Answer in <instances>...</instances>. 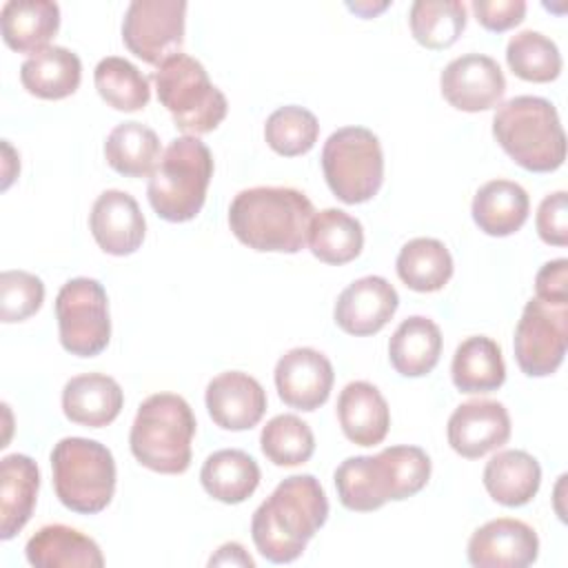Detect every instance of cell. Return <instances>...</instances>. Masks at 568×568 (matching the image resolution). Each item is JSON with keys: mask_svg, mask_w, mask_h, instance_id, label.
Segmentation results:
<instances>
[{"mask_svg": "<svg viewBox=\"0 0 568 568\" xmlns=\"http://www.w3.org/2000/svg\"><path fill=\"white\" fill-rule=\"evenodd\" d=\"M328 499L313 475H291L255 508L251 537L260 555L273 564L295 561L326 524Z\"/></svg>", "mask_w": 568, "mask_h": 568, "instance_id": "cell-1", "label": "cell"}, {"mask_svg": "<svg viewBox=\"0 0 568 568\" xmlns=\"http://www.w3.org/2000/svg\"><path fill=\"white\" fill-rule=\"evenodd\" d=\"M313 202L291 186H253L229 206L233 235L253 251L297 253L308 242Z\"/></svg>", "mask_w": 568, "mask_h": 568, "instance_id": "cell-2", "label": "cell"}, {"mask_svg": "<svg viewBox=\"0 0 568 568\" xmlns=\"http://www.w3.org/2000/svg\"><path fill=\"white\" fill-rule=\"evenodd\" d=\"M430 477V457L419 446H388L377 455L346 457L335 468V488L344 508L371 513L386 501L417 495Z\"/></svg>", "mask_w": 568, "mask_h": 568, "instance_id": "cell-3", "label": "cell"}, {"mask_svg": "<svg viewBox=\"0 0 568 568\" xmlns=\"http://www.w3.org/2000/svg\"><path fill=\"white\" fill-rule=\"evenodd\" d=\"M493 135L499 146L526 171L548 173L566 160V135L550 100L515 95L493 115Z\"/></svg>", "mask_w": 568, "mask_h": 568, "instance_id": "cell-4", "label": "cell"}, {"mask_svg": "<svg viewBox=\"0 0 568 568\" xmlns=\"http://www.w3.org/2000/svg\"><path fill=\"white\" fill-rule=\"evenodd\" d=\"M195 415L175 393L149 395L133 419L129 444L133 457L149 470L180 475L191 466Z\"/></svg>", "mask_w": 568, "mask_h": 568, "instance_id": "cell-5", "label": "cell"}, {"mask_svg": "<svg viewBox=\"0 0 568 568\" xmlns=\"http://www.w3.org/2000/svg\"><path fill=\"white\" fill-rule=\"evenodd\" d=\"M213 178V155L195 135H180L160 155L149 175L146 195L153 211L166 222L193 220L206 200Z\"/></svg>", "mask_w": 568, "mask_h": 568, "instance_id": "cell-6", "label": "cell"}, {"mask_svg": "<svg viewBox=\"0 0 568 568\" xmlns=\"http://www.w3.org/2000/svg\"><path fill=\"white\" fill-rule=\"evenodd\" d=\"M53 488L62 506L80 515L104 510L115 493L111 450L87 437H64L51 450Z\"/></svg>", "mask_w": 568, "mask_h": 568, "instance_id": "cell-7", "label": "cell"}, {"mask_svg": "<svg viewBox=\"0 0 568 568\" xmlns=\"http://www.w3.org/2000/svg\"><path fill=\"white\" fill-rule=\"evenodd\" d=\"M160 104L184 135H202L226 118V95L209 80L204 64L186 53L166 58L153 73Z\"/></svg>", "mask_w": 568, "mask_h": 568, "instance_id": "cell-8", "label": "cell"}, {"mask_svg": "<svg viewBox=\"0 0 568 568\" xmlns=\"http://www.w3.org/2000/svg\"><path fill=\"white\" fill-rule=\"evenodd\" d=\"M322 171L328 189L344 204H362L377 195L384 182V153L366 126H342L322 149Z\"/></svg>", "mask_w": 568, "mask_h": 568, "instance_id": "cell-9", "label": "cell"}, {"mask_svg": "<svg viewBox=\"0 0 568 568\" xmlns=\"http://www.w3.org/2000/svg\"><path fill=\"white\" fill-rule=\"evenodd\" d=\"M60 344L78 357L100 355L111 337L109 300L104 286L93 277H73L55 297Z\"/></svg>", "mask_w": 568, "mask_h": 568, "instance_id": "cell-10", "label": "cell"}, {"mask_svg": "<svg viewBox=\"0 0 568 568\" xmlns=\"http://www.w3.org/2000/svg\"><path fill=\"white\" fill-rule=\"evenodd\" d=\"M568 304L555 306L532 297L515 326V359L528 377L552 375L566 355Z\"/></svg>", "mask_w": 568, "mask_h": 568, "instance_id": "cell-11", "label": "cell"}, {"mask_svg": "<svg viewBox=\"0 0 568 568\" xmlns=\"http://www.w3.org/2000/svg\"><path fill=\"white\" fill-rule=\"evenodd\" d=\"M184 16V0H133L124 11L122 40L142 62L160 67L182 49Z\"/></svg>", "mask_w": 568, "mask_h": 568, "instance_id": "cell-12", "label": "cell"}, {"mask_svg": "<svg viewBox=\"0 0 568 568\" xmlns=\"http://www.w3.org/2000/svg\"><path fill=\"white\" fill-rule=\"evenodd\" d=\"M439 87L450 106L477 113L493 109L504 98L506 78L490 55L466 53L444 67Z\"/></svg>", "mask_w": 568, "mask_h": 568, "instance_id": "cell-13", "label": "cell"}, {"mask_svg": "<svg viewBox=\"0 0 568 568\" xmlns=\"http://www.w3.org/2000/svg\"><path fill=\"white\" fill-rule=\"evenodd\" d=\"M333 364L315 348L297 346L275 364V388L280 399L297 410L320 408L333 388Z\"/></svg>", "mask_w": 568, "mask_h": 568, "instance_id": "cell-14", "label": "cell"}, {"mask_svg": "<svg viewBox=\"0 0 568 568\" xmlns=\"http://www.w3.org/2000/svg\"><path fill=\"white\" fill-rule=\"evenodd\" d=\"M466 552L475 568H524L535 564L539 537L526 521L499 517L470 535Z\"/></svg>", "mask_w": 568, "mask_h": 568, "instance_id": "cell-15", "label": "cell"}, {"mask_svg": "<svg viewBox=\"0 0 568 568\" xmlns=\"http://www.w3.org/2000/svg\"><path fill=\"white\" fill-rule=\"evenodd\" d=\"M510 437V415L497 399H470L448 417V444L466 457L477 459L504 446Z\"/></svg>", "mask_w": 568, "mask_h": 568, "instance_id": "cell-16", "label": "cell"}, {"mask_svg": "<svg viewBox=\"0 0 568 568\" xmlns=\"http://www.w3.org/2000/svg\"><path fill=\"white\" fill-rule=\"evenodd\" d=\"M399 306V295L395 286L379 277L366 275L351 282L335 302V324L355 337L373 335L382 331Z\"/></svg>", "mask_w": 568, "mask_h": 568, "instance_id": "cell-17", "label": "cell"}, {"mask_svg": "<svg viewBox=\"0 0 568 568\" xmlns=\"http://www.w3.org/2000/svg\"><path fill=\"white\" fill-rule=\"evenodd\" d=\"M95 244L109 255H131L142 246L146 222L133 195L109 189L98 195L89 215Z\"/></svg>", "mask_w": 568, "mask_h": 568, "instance_id": "cell-18", "label": "cell"}, {"mask_svg": "<svg viewBox=\"0 0 568 568\" xmlns=\"http://www.w3.org/2000/svg\"><path fill=\"white\" fill-rule=\"evenodd\" d=\"M206 410L224 430H248L266 410V393L262 384L242 371H226L206 386Z\"/></svg>", "mask_w": 568, "mask_h": 568, "instance_id": "cell-19", "label": "cell"}, {"mask_svg": "<svg viewBox=\"0 0 568 568\" xmlns=\"http://www.w3.org/2000/svg\"><path fill=\"white\" fill-rule=\"evenodd\" d=\"M124 404L120 384L104 373H84L71 377L62 388V410L67 419L89 428L111 424Z\"/></svg>", "mask_w": 568, "mask_h": 568, "instance_id": "cell-20", "label": "cell"}, {"mask_svg": "<svg viewBox=\"0 0 568 568\" xmlns=\"http://www.w3.org/2000/svg\"><path fill=\"white\" fill-rule=\"evenodd\" d=\"M337 419L344 435L357 446L384 442L390 426V410L377 386L357 379L342 388L337 397Z\"/></svg>", "mask_w": 568, "mask_h": 568, "instance_id": "cell-21", "label": "cell"}, {"mask_svg": "<svg viewBox=\"0 0 568 568\" xmlns=\"http://www.w3.org/2000/svg\"><path fill=\"white\" fill-rule=\"evenodd\" d=\"M40 488L38 464L20 453L0 462V539L16 537L33 515Z\"/></svg>", "mask_w": 568, "mask_h": 568, "instance_id": "cell-22", "label": "cell"}, {"mask_svg": "<svg viewBox=\"0 0 568 568\" xmlns=\"http://www.w3.org/2000/svg\"><path fill=\"white\" fill-rule=\"evenodd\" d=\"M27 561L36 568H102L100 546L84 532L64 526H42L24 546Z\"/></svg>", "mask_w": 568, "mask_h": 568, "instance_id": "cell-23", "label": "cell"}, {"mask_svg": "<svg viewBox=\"0 0 568 568\" xmlns=\"http://www.w3.org/2000/svg\"><path fill=\"white\" fill-rule=\"evenodd\" d=\"M2 40L18 53H36L58 33L60 7L51 0H9L0 9Z\"/></svg>", "mask_w": 568, "mask_h": 568, "instance_id": "cell-24", "label": "cell"}, {"mask_svg": "<svg viewBox=\"0 0 568 568\" xmlns=\"http://www.w3.org/2000/svg\"><path fill=\"white\" fill-rule=\"evenodd\" d=\"M530 200L521 184L513 180H490L473 197V220L486 235L506 237L517 233L528 220Z\"/></svg>", "mask_w": 568, "mask_h": 568, "instance_id": "cell-25", "label": "cell"}, {"mask_svg": "<svg viewBox=\"0 0 568 568\" xmlns=\"http://www.w3.org/2000/svg\"><path fill=\"white\" fill-rule=\"evenodd\" d=\"M82 78L80 58L67 47H44L20 67L22 87L42 100H62L75 93Z\"/></svg>", "mask_w": 568, "mask_h": 568, "instance_id": "cell-26", "label": "cell"}, {"mask_svg": "<svg viewBox=\"0 0 568 568\" xmlns=\"http://www.w3.org/2000/svg\"><path fill=\"white\" fill-rule=\"evenodd\" d=\"M541 484L539 462L526 450H501L493 455L484 468V488L508 508L528 504Z\"/></svg>", "mask_w": 568, "mask_h": 568, "instance_id": "cell-27", "label": "cell"}, {"mask_svg": "<svg viewBox=\"0 0 568 568\" xmlns=\"http://www.w3.org/2000/svg\"><path fill=\"white\" fill-rule=\"evenodd\" d=\"M442 355V331L424 315L406 317L388 342V359L404 377L428 375Z\"/></svg>", "mask_w": 568, "mask_h": 568, "instance_id": "cell-28", "label": "cell"}, {"mask_svg": "<svg viewBox=\"0 0 568 568\" xmlns=\"http://www.w3.org/2000/svg\"><path fill=\"white\" fill-rule=\"evenodd\" d=\"M202 488L222 504H242L260 484L257 462L237 448H222L206 457L200 470Z\"/></svg>", "mask_w": 568, "mask_h": 568, "instance_id": "cell-29", "label": "cell"}, {"mask_svg": "<svg viewBox=\"0 0 568 568\" xmlns=\"http://www.w3.org/2000/svg\"><path fill=\"white\" fill-rule=\"evenodd\" d=\"M453 384L462 393H490L506 379L501 348L486 335L466 337L453 355L450 364Z\"/></svg>", "mask_w": 568, "mask_h": 568, "instance_id": "cell-30", "label": "cell"}, {"mask_svg": "<svg viewBox=\"0 0 568 568\" xmlns=\"http://www.w3.org/2000/svg\"><path fill=\"white\" fill-rule=\"evenodd\" d=\"M106 164L126 178L151 175L160 162V138L142 122H122L104 140Z\"/></svg>", "mask_w": 568, "mask_h": 568, "instance_id": "cell-31", "label": "cell"}, {"mask_svg": "<svg viewBox=\"0 0 568 568\" xmlns=\"http://www.w3.org/2000/svg\"><path fill=\"white\" fill-rule=\"evenodd\" d=\"M308 248L320 262L346 264L364 248L362 222L342 209H324L311 220Z\"/></svg>", "mask_w": 568, "mask_h": 568, "instance_id": "cell-32", "label": "cell"}, {"mask_svg": "<svg viewBox=\"0 0 568 568\" xmlns=\"http://www.w3.org/2000/svg\"><path fill=\"white\" fill-rule=\"evenodd\" d=\"M395 266L399 280L417 293L439 291L448 284L453 275L450 251L444 242L435 237L408 240L399 248Z\"/></svg>", "mask_w": 568, "mask_h": 568, "instance_id": "cell-33", "label": "cell"}, {"mask_svg": "<svg viewBox=\"0 0 568 568\" xmlns=\"http://www.w3.org/2000/svg\"><path fill=\"white\" fill-rule=\"evenodd\" d=\"M93 82L100 98L115 111H140L151 100L149 78L120 55L102 58L95 64Z\"/></svg>", "mask_w": 568, "mask_h": 568, "instance_id": "cell-34", "label": "cell"}, {"mask_svg": "<svg viewBox=\"0 0 568 568\" xmlns=\"http://www.w3.org/2000/svg\"><path fill=\"white\" fill-rule=\"evenodd\" d=\"M408 24L413 38L426 49H446L466 29V7L459 0H415Z\"/></svg>", "mask_w": 568, "mask_h": 568, "instance_id": "cell-35", "label": "cell"}, {"mask_svg": "<svg viewBox=\"0 0 568 568\" xmlns=\"http://www.w3.org/2000/svg\"><path fill=\"white\" fill-rule=\"evenodd\" d=\"M506 62L517 78L528 82H550L561 71L557 44L532 29L519 31L508 40Z\"/></svg>", "mask_w": 568, "mask_h": 568, "instance_id": "cell-36", "label": "cell"}, {"mask_svg": "<svg viewBox=\"0 0 568 568\" xmlns=\"http://www.w3.org/2000/svg\"><path fill=\"white\" fill-rule=\"evenodd\" d=\"M262 453L275 466H300L315 453L311 426L297 415L284 413L266 422L260 435Z\"/></svg>", "mask_w": 568, "mask_h": 568, "instance_id": "cell-37", "label": "cell"}, {"mask_svg": "<svg viewBox=\"0 0 568 568\" xmlns=\"http://www.w3.org/2000/svg\"><path fill=\"white\" fill-rule=\"evenodd\" d=\"M317 135H320V122L315 113L297 104H286L275 109L264 124L266 144L284 158L308 153L317 142Z\"/></svg>", "mask_w": 568, "mask_h": 568, "instance_id": "cell-38", "label": "cell"}, {"mask_svg": "<svg viewBox=\"0 0 568 568\" xmlns=\"http://www.w3.org/2000/svg\"><path fill=\"white\" fill-rule=\"evenodd\" d=\"M44 284L29 271H4L0 275V317L4 324L22 322L40 311Z\"/></svg>", "mask_w": 568, "mask_h": 568, "instance_id": "cell-39", "label": "cell"}, {"mask_svg": "<svg viewBox=\"0 0 568 568\" xmlns=\"http://www.w3.org/2000/svg\"><path fill=\"white\" fill-rule=\"evenodd\" d=\"M537 233L546 244L566 246L568 244V197L566 191H555L546 195L537 209Z\"/></svg>", "mask_w": 568, "mask_h": 568, "instance_id": "cell-40", "label": "cell"}, {"mask_svg": "<svg viewBox=\"0 0 568 568\" xmlns=\"http://www.w3.org/2000/svg\"><path fill=\"white\" fill-rule=\"evenodd\" d=\"M473 11L479 24L488 31H508L526 16L524 0H473Z\"/></svg>", "mask_w": 568, "mask_h": 568, "instance_id": "cell-41", "label": "cell"}, {"mask_svg": "<svg viewBox=\"0 0 568 568\" xmlns=\"http://www.w3.org/2000/svg\"><path fill=\"white\" fill-rule=\"evenodd\" d=\"M535 291L541 302L555 306L568 304V260L559 257L546 262L535 275Z\"/></svg>", "mask_w": 568, "mask_h": 568, "instance_id": "cell-42", "label": "cell"}, {"mask_svg": "<svg viewBox=\"0 0 568 568\" xmlns=\"http://www.w3.org/2000/svg\"><path fill=\"white\" fill-rule=\"evenodd\" d=\"M209 566H246V568H253L255 561L251 559V555L237 541H229V544L217 548V552L209 559Z\"/></svg>", "mask_w": 568, "mask_h": 568, "instance_id": "cell-43", "label": "cell"}, {"mask_svg": "<svg viewBox=\"0 0 568 568\" xmlns=\"http://www.w3.org/2000/svg\"><path fill=\"white\" fill-rule=\"evenodd\" d=\"M388 7V2H379V4H373V2H348V9L351 11H355V13H359L362 18H373L375 13H379V11H384Z\"/></svg>", "mask_w": 568, "mask_h": 568, "instance_id": "cell-44", "label": "cell"}]
</instances>
